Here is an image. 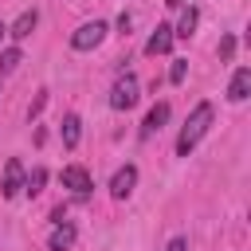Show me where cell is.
Segmentation results:
<instances>
[{
	"label": "cell",
	"mask_w": 251,
	"mask_h": 251,
	"mask_svg": "<svg viewBox=\"0 0 251 251\" xmlns=\"http://www.w3.org/2000/svg\"><path fill=\"white\" fill-rule=\"evenodd\" d=\"M212 118H216L212 102H196V110L188 114V122H184V126H180V133H176V157H188V153L200 145V137L208 133Z\"/></svg>",
	"instance_id": "1"
},
{
	"label": "cell",
	"mask_w": 251,
	"mask_h": 251,
	"mask_svg": "<svg viewBox=\"0 0 251 251\" xmlns=\"http://www.w3.org/2000/svg\"><path fill=\"white\" fill-rule=\"evenodd\" d=\"M137 98H141L137 75H133V71H122V75L114 78V90H110V106H114V110H129V106H137Z\"/></svg>",
	"instance_id": "2"
},
{
	"label": "cell",
	"mask_w": 251,
	"mask_h": 251,
	"mask_svg": "<svg viewBox=\"0 0 251 251\" xmlns=\"http://www.w3.org/2000/svg\"><path fill=\"white\" fill-rule=\"evenodd\" d=\"M106 31H110V27H106L102 20H86V24H78V27L71 31V47H75V51H94V47L106 39Z\"/></svg>",
	"instance_id": "3"
},
{
	"label": "cell",
	"mask_w": 251,
	"mask_h": 251,
	"mask_svg": "<svg viewBox=\"0 0 251 251\" xmlns=\"http://www.w3.org/2000/svg\"><path fill=\"white\" fill-rule=\"evenodd\" d=\"M24 165L16 161V157H8V165H4V180H0V196L4 200H16L20 192H24Z\"/></svg>",
	"instance_id": "4"
},
{
	"label": "cell",
	"mask_w": 251,
	"mask_h": 251,
	"mask_svg": "<svg viewBox=\"0 0 251 251\" xmlns=\"http://www.w3.org/2000/svg\"><path fill=\"white\" fill-rule=\"evenodd\" d=\"M133 184H137V169H133V165H122V169L110 176V196H114V200H126V196L133 192Z\"/></svg>",
	"instance_id": "5"
},
{
	"label": "cell",
	"mask_w": 251,
	"mask_h": 251,
	"mask_svg": "<svg viewBox=\"0 0 251 251\" xmlns=\"http://www.w3.org/2000/svg\"><path fill=\"white\" fill-rule=\"evenodd\" d=\"M63 188H71L75 196H90V173L82 165H67L63 169Z\"/></svg>",
	"instance_id": "6"
},
{
	"label": "cell",
	"mask_w": 251,
	"mask_h": 251,
	"mask_svg": "<svg viewBox=\"0 0 251 251\" xmlns=\"http://www.w3.org/2000/svg\"><path fill=\"white\" fill-rule=\"evenodd\" d=\"M75 239H78L75 224L55 220V227H51V235H47V247H51V251H71V247H75Z\"/></svg>",
	"instance_id": "7"
},
{
	"label": "cell",
	"mask_w": 251,
	"mask_h": 251,
	"mask_svg": "<svg viewBox=\"0 0 251 251\" xmlns=\"http://www.w3.org/2000/svg\"><path fill=\"white\" fill-rule=\"evenodd\" d=\"M173 39H176L173 27H169V24H157V31L145 39V55H165V51L173 47Z\"/></svg>",
	"instance_id": "8"
},
{
	"label": "cell",
	"mask_w": 251,
	"mask_h": 251,
	"mask_svg": "<svg viewBox=\"0 0 251 251\" xmlns=\"http://www.w3.org/2000/svg\"><path fill=\"white\" fill-rule=\"evenodd\" d=\"M247 94H251V71L239 67V71L231 75V82H227V98H231V102H243Z\"/></svg>",
	"instance_id": "9"
},
{
	"label": "cell",
	"mask_w": 251,
	"mask_h": 251,
	"mask_svg": "<svg viewBox=\"0 0 251 251\" xmlns=\"http://www.w3.org/2000/svg\"><path fill=\"white\" fill-rule=\"evenodd\" d=\"M165 122H169V102H157V106L145 114V122H141V137H153Z\"/></svg>",
	"instance_id": "10"
},
{
	"label": "cell",
	"mask_w": 251,
	"mask_h": 251,
	"mask_svg": "<svg viewBox=\"0 0 251 251\" xmlns=\"http://www.w3.org/2000/svg\"><path fill=\"white\" fill-rule=\"evenodd\" d=\"M35 24H39V12H35V8H27V12H20V20L8 27V35H16V39H27V35L35 31Z\"/></svg>",
	"instance_id": "11"
},
{
	"label": "cell",
	"mask_w": 251,
	"mask_h": 251,
	"mask_svg": "<svg viewBox=\"0 0 251 251\" xmlns=\"http://www.w3.org/2000/svg\"><path fill=\"white\" fill-rule=\"evenodd\" d=\"M196 24H200V12H196V8H192V4H188V8H184V12H180V24H176V27H173V35H180V39H188V35H192V31H196Z\"/></svg>",
	"instance_id": "12"
},
{
	"label": "cell",
	"mask_w": 251,
	"mask_h": 251,
	"mask_svg": "<svg viewBox=\"0 0 251 251\" xmlns=\"http://www.w3.org/2000/svg\"><path fill=\"white\" fill-rule=\"evenodd\" d=\"M78 137H82V122H78V114H67V118H63V145L75 149Z\"/></svg>",
	"instance_id": "13"
},
{
	"label": "cell",
	"mask_w": 251,
	"mask_h": 251,
	"mask_svg": "<svg viewBox=\"0 0 251 251\" xmlns=\"http://www.w3.org/2000/svg\"><path fill=\"white\" fill-rule=\"evenodd\" d=\"M43 184H47V169H31V173L24 176V192H27V196H39Z\"/></svg>",
	"instance_id": "14"
},
{
	"label": "cell",
	"mask_w": 251,
	"mask_h": 251,
	"mask_svg": "<svg viewBox=\"0 0 251 251\" xmlns=\"http://www.w3.org/2000/svg\"><path fill=\"white\" fill-rule=\"evenodd\" d=\"M20 63H24V51H20V47H8V51H0V75H12Z\"/></svg>",
	"instance_id": "15"
},
{
	"label": "cell",
	"mask_w": 251,
	"mask_h": 251,
	"mask_svg": "<svg viewBox=\"0 0 251 251\" xmlns=\"http://www.w3.org/2000/svg\"><path fill=\"white\" fill-rule=\"evenodd\" d=\"M184 75H188V59H173V67H169V82H184Z\"/></svg>",
	"instance_id": "16"
},
{
	"label": "cell",
	"mask_w": 251,
	"mask_h": 251,
	"mask_svg": "<svg viewBox=\"0 0 251 251\" xmlns=\"http://www.w3.org/2000/svg\"><path fill=\"white\" fill-rule=\"evenodd\" d=\"M231 55H235V39L224 35V39H220V59H231Z\"/></svg>",
	"instance_id": "17"
},
{
	"label": "cell",
	"mask_w": 251,
	"mask_h": 251,
	"mask_svg": "<svg viewBox=\"0 0 251 251\" xmlns=\"http://www.w3.org/2000/svg\"><path fill=\"white\" fill-rule=\"evenodd\" d=\"M129 24H133V20L122 12V16H118V31H122V35H129Z\"/></svg>",
	"instance_id": "18"
},
{
	"label": "cell",
	"mask_w": 251,
	"mask_h": 251,
	"mask_svg": "<svg viewBox=\"0 0 251 251\" xmlns=\"http://www.w3.org/2000/svg\"><path fill=\"white\" fill-rule=\"evenodd\" d=\"M165 251H188V243H184V239H173V243H169Z\"/></svg>",
	"instance_id": "19"
},
{
	"label": "cell",
	"mask_w": 251,
	"mask_h": 251,
	"mask_svg": "<svg viewBox=\"0 0 251 251\" xmlns=\"http://www.w3.org/2000/svg\"><path fill=\"white\" fill-rule=\"evenodd\" d=\"M165 4H169V8H184L188 0H165Z\"/></svg>",
	"instance_id": "20"
},
{
	"label": "cell",
	"mask_w": 251,
	"mask_h": 251,
	"mask_svg": "<svg viewBox=\"0 0 251 251\" xmlns=\"http://www.w3.org/2000/svg\"><path fill=\"white\" fill-rule=\"evenodd\" d=\"M4 35H8V24H4V20H0V39H4Z\"/></svg>",
	"instance_id": "21"
}]
</instances>
